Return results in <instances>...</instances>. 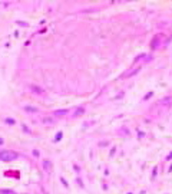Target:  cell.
I'll return each instance as SVG.
<instances>
[{
  "instance_id": "1",
  "label": "cell",
  "mask_w": 172,
  "mask_h": 194,
  "mask_svg": "<svg viewBox=\"0 0 172 194\" xmlns=\"http://www.w3.org/2000/svg\"><path fill=\"white\" fill-rule=\"evenodd\" d=\"M17 158V152L14 151H2L0 152V160L2 161H13Z\"/></svg>"
},
{
  "instance_id": "2",
  "label": "cell",
  "mask_w": 172,
  "mask_h": 194,
  "mask_svg": "<svg viewBox=\"0 0 172 194\" xmlns=\"http://www.w3.org/2000/svg\"><path fill=\"white\" fill-rule=\"evenodd\" d=\"M30 91L32 92H34L36 95H45V89L43 88H40V86H37V85H30Z\"/></svg>"
},
{
  "instance_id": "3",
  "label": "cell",
  "mask_w": 172,
  "mask_h": 194,
  "mask_svg": "<svg viewBox=\"0 0 172 194\" xmlns=\"http://www.w3.org/2000/svg\"><path fill=\"white\" fill-rule=\"evenodd\" d=\"M83 112H85V108H83V106H79V108L75 111V114H73V115H75V118H76V116H79V115H82Z\"/></svg>"
},
{
  "instance_id": "4",
  "label": "cell",
  "mask_w": 172,
  "mask_h": 194,
  "mask_svg": "<svg viewBox=\"0 0 172 194\" xmlns=\"http://www.w3.org/2000/svg\"><path fill=\"white\" fill-rule=\"evenodd\" d=\"M66 112H67L66 109H59V111H56V112H55V115H56V116H62V115H65Z\"/></svg>"
},
{
  "instance_id": "5",
  "label": "cell",
  "mask_w": 172,
  "mask_h": 194,
  "mask_svg": "<svg viewBox=\"0 0 172 194\" xmlns=\"http://www.w3.org/2000/svg\"><path fill=\"white\" fill-rule=\"evenodd\" d=\"M24 109L27 112H37V108H33V106H24Z\"/></svg>"
},
{
  "instance_id": "6",
  "label": "cell",
  "mask_w": 172,
  "mask_h": 194,
  "mask_svg": "<svg viewBox=\"0 0 172 194\" xmlns=\"http://www.w3.org/2000/svg\"><path fill=\"white\" fill-rule=\"evenodd\" d=\"M0 194H16V193L12 190H0Z\"/></svg>"
},
{
  "instance_id": "7",
  "label": "cell",
  "mask_w": 172,
  "mask_h": 194,
  "mask_svg": "<svg viewBox=\"0 0 172 194\" xmlns=\"http://www.w3.org/2000/svg\"><path fill=\"white\" fill-rule=\"evenodd\" d=\"M43 167H45V170H49L50 168V163L48 160H45V161H43Z\"/></svg>"
},
{
  "instance_id": "8",
  "label": "cell",
  "mask_w": 172,
  "mask_h": 194,
  "mask_svg": "<svg viewBox=\"0 0 172 194\" xmlns=\"http://www.w3.org/2000/svg\"><path fill=\"white\" fill-rule=\"evenodd\" d=\"M62 135H63L62 132H57V134H56V138H55V142H57V141H60V138H62Z\"/></svg>"
},
{
  "instance_id": "9",
  "label": "cell",
  "mask_w": 172,
  "mask_h": 194,
  "mask_svg": "<svg viewBox=\"0 0 172 194\" xmlns=\"http://www.w3.org/2000/svg\"><path fill=\"white\" fill-rule=\"evenodd\" d=\"M6 121H7V122H9V124H14V119H12V118H7V119H6Z\"/></svg>"
},
{
  "instance_id": "10",
  "label": "cell",
  "mask_w": 172,
  "mask_h": 194,
  "mask_svg": "<svg viewBox=\"0 0 172 194\" xmlns=\"http://www.w3.org/2000/svg\"><path fill=\"white\" fill-rule=\"evenodd\" d=\"M17 25H22V26H27V23H24V22H17Z\"/></svg>"
},
{
  "instance_id": "11",
  "label": "cell",
  "mask_w": 172,
  "mask_h": 194,
  "mask_svg": "<svg viewBox=\"0 0 172 194\" xmlns=\"http://www.w3.org/2000/svg\"><path fill=\"white\" fill-rule=\"evenodd\" d=\"M60 181H62V183H63V184H65V185L67 187V183H66V180H65V178H60Z\"/></svg>"
},
{
  "instance_id": "12",
  "label": "cell",
  "mask_w": 172,
  "mask_h": 194,
  "mask_svg": "<svg viewBox=\"0 0 172 194\" xmlns=\"http://www.w3.org/2000/svg\"><path fill=\"white\" fill-rule=\"evenodd\" d=\"M0 144H3V139H2V138H0Z\"/></svg>"
}]
</instances>
